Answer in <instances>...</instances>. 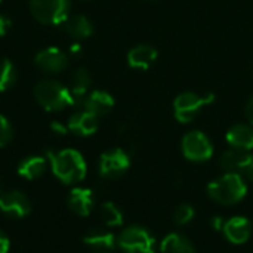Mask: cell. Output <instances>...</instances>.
<instances>
[{
	"label": "cell",
	"instance_id": "cell-7",
	"mask_svg": "<svg viewBox=\"0 0 253 253\" xmlns=\"http://www.w3.org/2000/svg\"><path fill=\"white\" fill-rule=\"evenodd\" d=\"M182 153L191 162H206L213 154L209 138L200 130H191L182 138Z\"/></svg>",
	"mask_w": 253,
	"mask_h": 253
},
{
	"label": "cell",
	"instance_id": "cell-17",
	"mask_svg": "<svg viewBox=\"0 0 253 253\" xmlns=\"http://www.w3.org/2000/svg\"><path fill=\"white\" fill-rule=\"evenodd\" d=\"M227 142L242 151H251L253 150V127L249 125H234L227 132Z\"/></svg>",
	"mask_w": 253,
	"mask_h": 253
},
{
	"label": "cell",
	"instance_id": "cell-34",
	"mask_svg": "<svg viewBox=\"0 0 253 253\" xmlns=\"http://www.w3.org/2000/svg\"><path fill=\"white\" fill-rule=\"evenodd\" d=\"M3 193V179L0 178V194Z\"/></svg>",
	"mask_w": 253,
	"mask_h": 253
},
{
	"label": "cell",
	"instance_id": "cell-18",
	"mask_svg": "<svg viewBox=\"0 0 253 253\" xmlns=\"http://www.w3.org/2000/svg\"><path fill=\"white\" fill-rule=\"evenodd\" d=\"M46 159L40 156H30L18 165V175L27 181H34L46 172Z\"/></svg>",
	"mask_w": 253,
	"mask_h": 253
},
{
	"label": "cell",
	"instance_id": "cell-31",
	"mask_svg": "<svg viewBox=\"0 0 253 253\" xmlns=\"http://www.w3.org/2000/svg\"><path fill=\"white\" fill-rule=\"evenodd\" d=\"M224 221H222V218H213L212 219V227L215 228V230H222L224 228Z\"/></svg>",
	"mask_w": 253,
	"mask_h": 253
},
{
	"label": "cell",
	"instance_id": "cell-15",
	"mask_svg": "<svg viewBox=\"0 0 253 253\" xmlns=\"http://www.w3.org/2000/svg\"><path fill=\"white\" fill-rule=\"evenodd\" d=\"M159 52L156 47L150 44H138L127 53V64L130 68L136 70H148L157 59Z\"/></svg>",
	"mask_w": 253,
	"mask_h": 253
},
{
	"label": "cell",
	"instance_id": "cell-35",
	"mask_svg": "<svg viewBox=\"0 0 253 253\" xmlns=\"http://www.w3.org/2000/svg\"><path fill=\"white\" fill-rule=\"evenodd\" d=\"M98 253H108V252H98Z\"/></svg>",
	"mask_w": 253,
	"mask_h": 253
},
{
	"label": "cell",
	"instance_id": "cell-16",
	"mask_svg": "<svg viewBox=\"0 0 253 253\" xmlns=\"http://www.w3.org/2000/svg\"><path fill=\"white\" fill-rule=\"evenodd\" d=\"M253 160V156L249 151L242 150H228L221 157V166L227 173H240L248 169Z\"/></svg>",
	"mask_w": 253,
	"mask_h": 253
},
{
	"label": "cell",
	"instance_id": "cell-24",
	"mask_svg": "<svg viewBox=\"0 0 253 253\" xmlns=\"http://www.w3.org/2000/svg\"><path fill=\"white\" fill-rule=\"evenodd\" d=\"M101 218L108 227H120L123 224L122 211L111 202H107L101 206Z\"/></svg>",
	"mask_w": 253,
	"mask_h": 253
},
{
	"label": "cell",
	"instance_id": "cell-32",
	"mask_svg": "<svg viewBox=\"0 0 253 253\" xmlns=\"http://www.w3.org/2000/svg\"><path fill=\"white\" fill-rule=\"evenodd\" d=\"M70 53H71V55H74V56L80 55V53H82V46H80V44H77V43H74V44L70 47Z\"/></svg>",
	"mask_w": 253,
	"mask_h": 253
},
{
	"label": "cell",
	"instance_id": "cell-11",
	"mask_svg": "<svg viewBox=\"0 0 253 253\" xmlns=\"http://www.w3.org/2000/svg\"><path fill=\"white\" fill-rule=\"evenodd\" d=\"M222 231H224L225 237L228 239V242H231L233 245H243L251 237L252 224L248 218L234 216L224 224Z\"/></svg>",
	"mask_w": 253,
	"mask_h": 253
},
{
	"label": "cell",
	"instance_id": "cell-25",
	"mask_svg": "<svg viewBox=\"0 0 253 253\" xmlns=\"http://www.w3.org/2000/svg\"><path fill=\"white\" fill-rule=\"evenodd\" d=\"M194 218V209L190 205H181L173 212V221L176 225H185Z\"/></svg>",
	"mask_w": 253,
	"mask_h": 253
},
{
	"label": "cell",
	"instance_id": "cell-8",
	"mask_svg": "<svg viewBox=\"0 0 253 253\" xmlns=\"http://www.w3.org/2000/svg\"><path fill=\"white\" fill-rule=\"evenodd\" d=\"M130 166V159L122 148L105 151L99 159V175L107 179H114L126 173Z\"/></svg>",
	"mask_w": 253,
	"mask_h": 253
},
{
	"label": "cell",
	"instance_id": "cell-4",
	"mask_svg": "<svg viewBox=\"0 0 253 253\" xmlns=\"http://www.w3.org/2000/svg\"><path fill=\"white\" fill-rule=\"evenodd\" d=\"M70 0H30L31 15L42 24L56 25L64 24L68 18Z\"/></svg>",
	"mask_w": 253,
	"mask_h": 253
},
{
	"label": "cell",
	"instance_id": "cell-2",
	"mask_svg": "<svg viewBox=\"0 0 253 253\" xmlns=\"http://www.w3.org/2000/svg\"><path fill=\"white\" fill-rule=\"evenodd\" d=\"M248 187L239 173H225L212 181L208 187V194L219 205H236L245 199Z\"/></svg>",
	"mask_w": 253,
	"mask_h": 253
},
{
	"label": "cell",
	"instance_id": "cell-29",
	"mask_svg": "<svg viewBox=\"0 0 253 253\" xmlns=\"http://www.w3.org/2000/svg\"><path fill=\"white\" fill-rule=\"evenodd\" d=\"M10 248V242L7 239V236L0 230V253H7Z\"/></svg>",
	"mask_w": 253,
	"mask_h": 253
},
{
	"label": "cell",
	"instance_id": "cell-23",
	"mask_svg": "<svg viewBox=\"0 0 253 253\" xmlns=\"http://www.w3.org/2000/svg\"><path fill=\"white\" fill-rule=\"evenodd\" d=\"M18 79V73L15 65L6 59L1 58L0 59V92H6L9 89H12L16 83Z\"/></svg>",
	"mask_w": 253,
	"mask_h": 253
},
{
	"label": "cell",
	"instance_id": "cell-19",
	"mask_svg": "<svg viewBox=\"0 0 253 253\" xmlns=\"http://www.w3.org/2000/svg\"><path fill=\"white\" fill-rule=\"evenodd\" d=\"M64 28L74 39H87L93 33V24L84 15L68 16L64 21Z\"/></svg>",
	"mask_w": 253,
	"mask_h": 253
},
{
	"label": "cell",
	"instance_id": "cell-22",
	"mask_svg": "<svg viewBox=\"0 0 253 253\" xmlns=\"http://www.w3.org/2000/svg\"><path fill=\"white\" fill-rule=\"evenodd\" d=\"M162 253H196L193 243L181 234H169L160 245Z\"/></svg>",
	"mask_w": 253,
	"mask_h": 253
},
{
	"label": "cell",
	"instance_id": "cell-10",
	"mask_svg": "<svg viewBox=\"0 0 253 253\" xmlns=\"http://www.w3.org/2000/svg\"><path fill=\"white\" fill-rule=\"evenodd\" d=\"M34 62L42 71H44L47 74H58L67 68L68 59H67V55L61 49L47 47V49L40 50L36 55Z\"/></svg>",
	"mask_w": 253,
	"mask_h": 253
},
{
	"label": "cell",
	"instance_id": "cell-20",
	"mask_svg": "<svg viewBox=\"0 0 253 253\" xmlns=\"http://www.w3.org/2000/svg\"><path fill=\"white\" fill-rule=\"evenodd\" d=\"M90 86V74L84 68H79L73 74V84H71V98L73 105H83L84 98L87 96V89Z\"/></svg>",
	"mask_w": 253,
	"mask_h": 253
},
{
	"label": "cell",
	"instance_id": "cell-1",
	"mask_svg": "<svg viewBox=\"0 0 253 253\" xmlns=\"http://www.w3.org/2000/svg\"><path fill=\"white\" fill-rule=\"evenodd\" d=\"M47 162L50 165L52 173L62 182V184H77L84 179L87 166L83 156L73 150H61V151H47Z\"/></svg>",
	"mask_w": 253,
	"mask_h": 253
},
{
	"label": "cell",
	"instance_id": "cell-36",
	"mask_svg": "<svg viewBox=\"0 0 253 253\" xmlns=\"http://www.w3.org/2000/svg\"><path fill=\"white\" fill-rule=\"evenodd\" d=\"M0 1H1V0H0Z\"/></svg>",
	"mask_w": 253,
	"mask_h": 253
},
{
	"label": "cell",
	"instance_id": "cell-3",
	"mask_svg": "<svg viewBox=\"0 0 253 253\" xmlns=\"http://www.w3.org/2000/svg\"><path fill=\"white\" fill-rule=\"evenodd\" d=\"M34 98L46 111H59L73 105L70 89L56 80H42L34 87Z\"/></svg>",
	"mask_w": 253,
	"mask_h": 253
},
{
	"label": "cell",
	"instance_id": "cell-33",
	"mask_svg": "<svg viewBox=\"0 0 253 253\" xmlns=\"http://www.w3.org/2000/svg\"><path fill=\"white\" fill-rule=\"evenodd\" d=\"M245 173H246V176H248V179L253 182V160L251 162V165L248 166V169L245 170Z\"/></svg>",
	"mask_w": 253,
	"mask_h": 253
},
{
	"label": "cell",
	"instance_id": "cell-27",
	"mask_svg": "<svg viewBox=\"0 0 253 253\" xmlns=\"http://www.w3.org/2000/svg\"><path fill=\"white\" fill-rule=\"evenodd\" d=\"M50 129H52V132H53L55 135H58V136H64V135H67V132H68V126H64V125L59 123V122H52V123H50Z\"/></svg>",
	"mask_w": 253,
	"mask_h": 253
},
{
	"label": "cell",
	"instance_id": "cell-9",
	"mask_svg": "<svg viewBox=\"0 0 253 253\" xmlns=\"http://www.w3.org/2000/svg\"><path fill=\"white\" fill-rule=\"evenodd\" d=\"M0 211L15 219L25 218L31 212V203L27 196L18 190L0 194Z\"/></svg>",
	"mask_w": 253,
	"mask_h": 253
},
{
	"label": "cell",
	"instance_id": "cell-21",
	"mask_svg": "<svg viewBox=\"0 0 253 253\" xmlns=\"http://www.w3.org/2000/svg\"><path fill=\"white\" fill-rule=\"evenodd\" d=\"M83 242L90 246V248H95V249H99V251H110V249H114L117 246V239L116 236L111 233V231H107V230H101V228H95V230H90L84 237H83Z\"/></svg>",
	"mask_w": 253,
	"mask_h": 253
},
{
	"label": "cell",
	"instance_id": "cell-13",
	"mask_svg": "<svg viewBox=\"0 0 253 253\" xmlns=\"http://www.w3.org/2000/svg\"><path fill=\"white\" fill-rule=\"evenodd\" d=\"M98 117L89 111H79L68 120V130L77 136H89L98 130Z\"/></svg>",
	"mask_w": 253,
	"mask_h": 253
},
{
	"label": "cell",
	"instance_id": "cell-12",
	"mask_svg": "<svg viewBox=\"0 0 253 253\" xmlns=\"http://www.w3.org/2000/svg\"><path fill=\"white\" fill-rule=\"evenodd\" d=\"M67 205L73 213L79 216H89L93 209V194L89 188H73L68 194Z\"/></svg>",
	"mask_w": 253,
	"mask_h": 253
},
{
	"label": "cell",
	"instance_id": "cell-5",
	"mask_svg": "<svg viewBox=\"0 0 253 253\" xmlns=\"http://www.w3.org/2000/svg\"><path fill=\"white\" fill-rule=\"evenodd\" d=\"M215 101L213 93L200 96L194 92H182L173 101V114L179 123L193 122L205 105H209Z\"/></svg>",
	"mask_w": 253,
	"mask_h": 253
},
{
	"label": "cell",
	"instance_id": "cell-26",
	"mask_svg": "<svg viewBox=\"0 0 253 253\" xmlns=\"http://www.w3.org/2000/svg\"><path fill=\"white\" fill-rule=\"evenodd\" d=\"M12 136H13L12 125L3 114H0V148L6 147L12 141Z\"/></svg>",
	"mask_w": 253,
	"mask_h": 253
},
{
	"label": "cell",
	"instance_id": "cell-14",
	"mask_svg": "<svg viewBox=\"0 0 253 253\" xmlns=\"http://www.w3.org/2000/svg\"><path fill=\"white\" fill-rule=\"evenodd\" d=\"M83 107L86 111L95 114L96 117L108 114L114 107V98L105 90H93L87 93L83 101Z\"/></svg>",
	"mask_w": 253,
	"mask_h": 253
},
{
	"label": "cell",
	"instance_id": "cell-28",
	"mask_svg": "<svg viewBox=\"0 0 253 253\" xmlns=\"http://www.w3.org/2000/svg\"><path fill=\"white\" fill-rule=\"evenodd\" d=\"M12 27V19L6 15H0V37L4 36Z\"/></svg>",
	"mask_w": 253,
	"mask_h": 253
},
{
	"label": "cell",
	"instance_id": "cell-30",
	"mask_svg": "<svg viewBox=\"0 0 253 253\" xmlns=\"http://www.w3.org/2000/svg\"><path fill=\"white\" fill-rule=\"evenodd\" d=\"M246 117H248V120H249V123L253 126V95L249 98V101H248V104H246Z\"/></svg>",
	"mask_w": 253,
	"mask_h": 253
},
{
	"label": "cell",
	"instance_id": "cell-6",
	"mask_svg": "<svg viewBox=\"0 0 253 253\" xmlns=\"http://www.w3.org/2000/svg\"><path fill=\"white\" fill-rule=\"evenodd\" d=\"M117 246L125 253H156L154 237L142 227H127L117 237Z\"/></svg>",
	"mask_w": 253,
	"mask_h": 253
}]
</instances>
